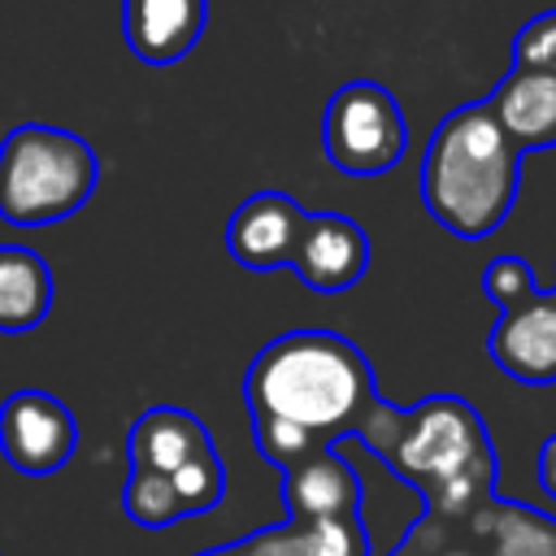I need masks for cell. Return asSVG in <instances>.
Instances as JSON below:
<instances>
[{
  "label": "cell",
  "instance_id": "e0dca14e",
  "mask_svg": "<svg viewBox=\"0 0 556 556\" xmlns=\"http://www.w3.org/2000/svg\"><path fill=\"white\" fill-rule=\"evenodd\" d=\"M169 482H174V495H178V504H182V517L213 513V508L222 504V495H226V469H222L217 447H208V452L182 460V465L169 473Z\"/></svg>",
  "mask_w": 556,
  "mask_h": 556
},
{
  "label": "cell",
  "instance_id": "8fae6325",
  "mask_svg": "<svg viewBox=\"0 0 556 556\" xmlns=\"http://www.w3.org/2000/svg\"><path fill=\"white\" fill-rule=\"evenodd\" d=\"M282 504L291 521H326V517H356L361 513V478L352 465L326 447L308 460L282 469Z\"/></svg>",
  "mask_w": 556,
  "mask_h": 556
},
{
  "label": "cell",
  "instance_id": "cb8c5ba5",
  "mask_svg": "<svg viewBox=\"0 0 556 556\" xmlns=\"http://www.w3.org/2000/svg\"><path fill=\"white\" fill-rule=\"evenodd\" d=\"M439 556H473V552H465V547H447V552H439Z\"/></svg>",
  "mask_w": 556,
  "mask_h": 556
},
{
  "label": "cell",
  "instance_id": "277c9868",
  "mask_svg": "<svg viewBox=\"0 0 556 556\" xmlns=\"http://www.w3.org/2000/svg\"><path fill=\"white\" fill-rule=\"evenodd\" d=\"M100 182L96 148L65 130L26 122L0 139V217L9 226H52L78 213Z\"/></svg>",
  "mask_w": 556,
  "mask_h": 556
},
{
  "label": "cell",
  "instance_id": "7402d4cb",
  "mask_svg": "<svg viewBox=\"0 0 556 556\" xmlns=\"http://www.w3.org/2000/svg\"><path fill=\"white\" fill-rule=\"evenodd\" d=\"M539 486L556 500V434L543 443V452H539Z\"/></svg>",
  "mask_w": 556,
  "mask_h": 556
},
{
  "label": "cell",
  "instance_id": "44dd1931",
  "mask_svg": "<svg viewBox=\"0 0 556 556\" xmlns=\"http://www.w3.org/2000/svg\"><path fill=\"white\" fill-rule=\"evenodd\" d=\"M243 556H317V543H313V526L308 521H282V526H269V530H256L239 543Z\"/></svg>",
  "mask_w": 556,
  "mask_h": 556
},
{
  "label": "cell",
  "instance_id": "6da1fadb",
  "mask_svg": "<svg viewBox=\"0 0 556 556\" xmlns=\"http://www.w3.org/2000/svg\"><path fill=\"white\" fill-rule=\"evenodd\" d=\"M248 417H278L326 447L348 439L378 404L365 352L334 330H291L269 339L243 378Z\"/></svg>",
  "mask_w": 556,
  "mask_h": 556
},
{
  "label": "cell",
  "instance_id": "30bf717a",
  "mask_svg": "<svg viewBox=\"0 0 556 556\" xmlns=\"http://www.w3.org/2000/svg\"><path fill=\"white\" fill-rule=\"evenodd\" d=\"M208 22V0H122V35L143 65L182 61Z\"/></svg>",
  "mask_w": 556,
  "mask_h": 556
},
{
  "label": "cell",
  "instance_id": "603a6c76",
  "mask_svg": "<svg viewBox=\"0 0 556 556\" xmlns=\"http://www.w3.org/2000/svg\"><path fill=\"white\" fill-rule=\"evenodd\" d=\"M391 556H417V543H404V547H395Z\"/></svg>",
  "mask_w": 556,
  "mask_h": 556
},
{
  "label": "cell",
  "instance_id": "2e32d148",
  "mask_svg": "<svg viewBox=\"0 0 556 556\" xmlns=\"http://www.w3.org/2000/svg\"><path fill=\"white\" fill-rule=\"evenodd\" d=\"M122 513L143 526V530H161L182 521V504L174 495L169 473H152V469H130L126 486H122Z\"/></svg>",
  "mask_w": 556,
  "mask_h": 556
},
{
  "label": "cell",
  "instance_id": "484cf974",
  "mask_svg": "<svg viewBox=\"0 0 556 556\" xmlns=\"http://www.w3.org/2000/svg\"><path fill=\"white\" fill-rule=\"evenodd\" d=\"M200 556H222V547H213V552H200Z\"/></svg>",
  "mask_w": 556,
  "mask_h": 556
},
{
  "label": "cell",
  "instance_id": "5b68a950",
  "mask_svg": "<svg viewBox=\"0 0 556 556\" xmlns=\"http://www.w3.org/2000/svg\"><path fill=\"white\" fill-rule=\"evenodd\" d=\"M321 152L339 174H387L408 152V122L400 100L374 78L343 83L321 113Z\"/></svg>",
  "mask_w": 556,
  "mask_h": 556
},
{
  "label": "cell",
  "instance_id": "d6986e66",
  "mask_svg": "<svg viewBox=\"0 0 556 556\" xmlns=\"http://www.w3.org/2000/svg\"><path fill=\"white\" fill-rule=\"evenodd\" d=\"M482 291H486V300H491L500 313H513V308H521V304H530V300L539 295L530 265H526L521 256H513V252L495 256V261L482 269Z\"/></svg>",
  "mask_w": 556,
  "mask_h": 556
},
{
  "label": "cell",
  "instance_id": "52a82bcc",
  "mask_svg": "<svg viewBox=\"0 0 556 556\" xmlns=\"http://www.w3.org/2000/svg\"><path fill=\"white\" fill-rule=\"evenodd\" d=\"M308 213L282 195V191H256L248 195L230 222H226V252L243 265V269H291L295 243L304 235Z\"/></svg>",
  "mask_w": 556,
  "mask_h": 556
},
{
  "label": "cell",
  "instance_id": "8992f818",
  "mask_svg": "<svg viewBox=\"0 0 556 556\" xmlns=\"http://www.w3.org/2000/svg\"><path fill=\"white\" fill-rule=\"evenodd\" d=\"M78 447V421L52 391H13L0 404V452L26 478L56 473Z\"/></svg>",
  "mask_w": 556,
  "mask_h": 556
},
{
  "label": "cell",
  "instance_id": "ba28073f",
  "mask_svg": "<svg viewBox=\"0 0 556 556\" xmlns=\"http://www.w3.org/2000/svg\"><path fill=\"white\" fill-rule=\"evenodd\" d=\"M486 352L500 374L526 382V387H547L556 382V295L539 291L530 304L500 313Z\"/></svg>",
  "mask_w": 556,
  "mask_h": 556
},
{
  "label": "cell",
  "instance_id": "ffe728a7",
  "mask_svg": "<svg viewBox=\"0 0 556 556\" xmlns=\"http://www.w3.org/2000/svg\"><path fill=\"white\" fill-rule=\"evenodd\" d=\"M513 70H530V74H552L556 78V9L534 13L517 39H513Z\"/></svg>",
  "mask_w": 556,
  "mask_h": 556
},
{
  "label": "cell",
  "instance_id": "7a4b0ae2",
  "mask_svg": "<svg viewBox=\"0 0 556 556\" xmlns=\"http://www.w3.org/2000/svg\"><path fill=\"white\" fill-rule=\"evenodd\" d=\"M521 148L486 100L452 109L421 156V204L456 239H486L517 204Z\"/></svg>",
  "mask_w": 556,
  "mask_h": 556
},
{
  "label": "cell",
  "instance_id": "3957f363",
  "mask_svg": "<svg viewBox=\"0 0 556 556\" xmlns=\"http://www.w3.org/2000/svg\"><path fill=\"white\" fill-rule=\"evenodd\" d=\"M352 439L374 447L395 478L430 500L452 478H495V447L482 417L460 395H430L417 408H387L382 400L356 421Z\"/></svg>",
  "mask_w": 556,
  "mask_h": 556
},
{
  "label": "cell",
  "instance_id": "d4e9b609",
  "mask_svg": "<svg viewBox=\"0 0 556 556\" xmlns=\"http://www.w3.org/2000/svg\"><path fill=\"white\" fill-rule=\"evenodd\" d=\"M222 556H243V552L239 547H222Z\"/></svg>",
  "mask_w": 556,
  "mask_h": 556
},
{
  "label": "cell",
  "instance_id": "4fadbf2b",
  "mask_svg": "<svg viewBox=\"0 0 556 556\" xmlns=\"http://www.w3.org/2000/svg\"><path fill=\"white\" fill-rule=\"evenodd\" d=\"M486 104L517 148L556 143V78L552 74L508 70L504 83L486 96Z\"/></svg>",
  "mask_w": 556,
  "mask_h": 556
},
{
  "label": "cell",
  "instance_id": "9a60e30c",
  "mask_svg": "<svg viewBox=\"0 0 556 556\" xmlns=\"http://www.w3.org/2000/svg\"><path fill=\"white\" fill-rule=\"evenodd\" d=\"M491 556H556V517L517 500H482L469 517Z\"/></svg>",
  "mask_w": 556,
  "mask_h": 556
},
{
  "label": "cell",
  "instance_id": "ac0fdd59",
  "mask_svg": "<svg viewBox=\"0 0 556 556\" xmlns=\"http://www.w3.org/2000/svg\"><path fill=\"white\" fill-rule=\"evenodd\" d=\"M252 443L278 469H291V465L308 460L313 452H326L321 439H313L308 430H300L291 421H278V417H252Z\"/></svg>",
  "mask_w": 556,
  "mask_h": 556
},
{
  "label": "cell",
  "instance_id": "5bb4252c",
  "mask_svg": "<svg viewBox=\"0 0 556 556\" xmlns=\"http://www.w3.org/2000/svg\"><path fill=\"white\" fill-rule=\"evenodd\" d=\"M52 269L22 243H0V334L35 330L52 308Z\"/></svg>",
  "mask_w": 556,
  "mask_h": 556
},
{
  "label": "cell",
  "instance_id": "9c48e42d",
  "mask_svg": "<svg viewBox=\"0 0 556 556\" xmlns=\"http://www.w3.org/2000/svg\"><path fill=\"white\" fill-rule=\"evenodd\" d=\"M291 269L308 291H348L369 269V239L343 213H308Z\"/></svg>",
  "mask_w": 556,
  "mask_h": 556
},
{
  "label": "cell",
  "instance_id": "4316f807",
  "mask_svg": "<svg viewBox=\"0 0 556 556\" xmlns=\"http://www.w3.org/2000/svg\"><path fill=\"white\" fill-rule=\"evenodd\" d=\"M552 295H556V287H552Z\"/></svg>",
  "mask_w": 556,
  "mask_h": 556
},
{
  "label": "cell",
  "instance_id": "7c38bea8",
  "mask_svg": "<svg viewBox=\"0 0 556 556\" xmlns=\"http://www.w3.org/2000/svg\"><path fill=\"white\" fill-rule=\"evenodd\" d=\"M208 447H213V439H208L204 421L174 404L143 408L126 434L130 469H152V473H174L182 460H191Z\"/></svg>",
  "mask_w": 556,
  "mask_h": 556
}]
</instances>
